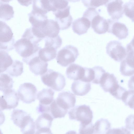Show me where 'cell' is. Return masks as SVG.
I'll return each mask as SVG.
<instances>
[{"instance_id": "cell-31", "label": "cell", "mask_w": 134, "mask_h": 134, "mask_svg": "<svg viewBox=\"0 0 134 134\" xmlns=\"http://www.w3.org/2000/svg\"><path fill=\"white\" fill-rule=\"evenodd\" d=\"M32 10L47 14L49 12L48 0H33Z\"/></svg>"}, {"instance_id": "cell-33", "label": "cell", "mask_w": 134, "mask_h": 134, "mask_svg": "<svg viewBox=\"0 0 134 134\" xmlns=\"http://www.w3.org/2000/svg\"><path fill=\"white\" fill-rule=\"evenodd\" d=\"M44 39V47H52L57 49L61 47L62 43V39L59 35L54 38L46 37Z\"/></svg>"}, {"instance_id": "cell-9", "label": "cell", "mask_w": 134, "mask_h": 134, "mask_svg": "<svg viewBox=\"0 0 134 134\" xmlns=\"http://www.w3.org/2000/svg\"><path fill=\"white\" fill-rule=\"evenodd\" d=\"M106 51L111 58L118 62L122 61L127 54L125 48L120 42L115 40L111 41L107 43Z\"/></svg>"}, {"instance_id": "cell-43", "label": "cell", "mask_w": 134, "mask_h": 134, "mask_svg": "<svg viewBox=\"0 0 134 134\" xmlns=\"http://www.w3.org/2000/svg\"><path fill=\"white\" fill-rule=\"evenodd\" d=\"M126 48L134 50V36L131 42L127 45Z\"/></svg>"}, {"instance_id": "cell-8", "label": "cell", "mask_w": 134, "mask_h": 134, "mask_svg": "<svg viewBox=\"0 0 134 134\" xmlns=\"http://www.w3.org/2000/svg\"><path fill=\"white\" fill-rule=\"evenodd\" d=\"M37 92V88L34 84L26 82L19 86L18 95L19 99L23 102L30 104L35 101Z\"/></svg>"}, {"instance_id": "cell-12", "label": "cell", "mask_w": 134, "mask_h": 134, "mask_svg": "<svg viewBox=\"0 0 134 134\" xmlns=\"http://www.w3.org/2000/svg\"><path fill=\"white\" fill-rule=\"evenodd\" d=\"M107 20L108 23V32L114 35L119 40L127 37L129 35V30L125 24L111 18Z\"/></svg>"}, {"instance_id": "cell-30", "label": "cell", "mask_w": 134, "mask_h": 134, "mask_svg": "<svg viewBox=\"0 0 134 134\" xmlns=\"http://www.w3.org/2000/svg\"><path fill=\"white\" fill-rule=\"evenodd\" d=\"M0 90L3 92L12 89L14 81L10 76L7 74L0 73Z\"/></svg>"}, {"instance_id": "cell-23", "label": "cell", "mask_w": 134, "mask_h": 134, "mask_svg": "<svg viewBox=\"0 0 134 134\" xmlns=\"http://www.w3.org/2000/svg\"><path fill=\"white\" fill-rule=\"evenodd\" d=\"M71 88L75 95L82 96L86 95L90 91L91 84L90 82L80 80H75L72 84Z\"/></svg>"}, {"instance_id": "cell-47", "label": "cell", "mask_w": 134, "mask_h": 134, "mask_svg": "<svg viewBox=\"0 0 134 134\" xmlns=\"http://www.w3.org/2000/svg\"><path fill=\"white\" fill-rule=\"evenodd\" d=\"M133 0V1H134V0Z\"/></svg>"}, {"instance_id": "cell-17", "label": "cell", "mask_w": 134, "mask_h": 134, "mask_svg": "<svg viewBox=\"0 0 134 134\" xmlns=\"http://www.w3.org/2000/svg\"><path fill=\"white\" fill-rule=\"evenodd\" d=\"M28 65L31 71L36 75H42L48 70V63L42 60L38 55L31 59Z\"/></svg>"}, {"instance_id": "cell-19", "label": "cell", "mask_w": 134, "mask_h": 134, "mask_svg": "<svg viewBox=\"0 0 134 134\" xmlns=\"http://www.w3.org/2000/svg\"><path fill=\"white\" fill-rule=\"evenodd\" d=\"M91 25V22L90 20L83 16L73 22L72 28L74 33L80 35L87 33Z\"/></svg>"}, {"instance_id": "cell-29", "label": "cell", "mask_w": 134, "mask_h": 134, "mask_svg": "<svg viewBox=\"0 0 134 134\" xmlns=\"http://www.w3.org/2000/svg\"><path fill=\"white\" fill-rule=\"evenodd\" d=\"M0 73L5 71L12 64L13 60L8 53L3 50H0Z\"/></svg>"}, {"instance_id": "cell-42", "label": "cell", "mask_w": 134, "mask_h": 134, "mask_svg": "<svg viewBox=\"0 0 134 134\" xmlns=\"http://www.w3.org/2000/svg\"><path fill=\"white\" fill-rule=\"evenodd\" d=\"M128 86L130 90L134 91V75L132 76L129 80Z\"/></svg>"}, {"instance_id": "cell-7", "label": "cell", "mask_w": 134, "mask_h": 134, "mask_svg": "<svg viewBox=\"0 0 134 134\" xmlns=\"http://www.w3.org/2000/svg\"><path fill=\"white\" fill-rule=\"evenodd\" d=\"M54 92L50 88L43 89L38 92L37 98L39 102L36 108L38 113H49L50 105L54 100Z\"/></svg>"}, {"instance_id": "cell-14", "label": "cell", "mask_w": 134, "mask_h": 134, "mask_svg": "<svg viewBox=\"0 0 134 134\" xmlns=\"http://www.w3.org/2000/svg\"><path fill=\"white\" fill-rule=\"evenodd\" d=\"M123 4L122 0H108L105 5L111 19L117 20L122 17L124 12Z\"/></svg>"}, {"instance_id": "cell-21", "label": "cell", "mask_w": 134, "mask_h": 134, "mask_svg": "<svg viewBox=\"0 0 134 134\" xmlns=\"http://www.w3.org/2000/svg\"><path fill=\"white\" fill-rule=\"evenodd\" d=\"M85 67L76 64H72L68 67L66 70L67 77L75 80H81L84 74Z\"/></svg>"}, {"instance_id": "cell-38", "label": "cell", "mask_w": 134, "mask_h": 134, "mask_svg": "<svg viewBox=\"0 0 134 134\" xmlns=\"http://www.w3.org/2000/svg\"><path fill=\"white\" fill-rule=\"evenodd\" d=\"M79 134L94 133V125L92 122L89 123H80L79 130Z\"/></svg>"}, {"instance_id": "cell-46", "label": "cell", "mask_w": 134, "mask_h": 134, "mask_svg": "<svg viewBox=\"0 0 134 134\" xmlns=\"http://www.w3.org/2000/svg\"><path fill=\"white\" fill-rule=\"evenodd\" d=\"M68 1L71 2H79L80 0H67Z\"/></svg>"}, {"instance_id": "cell-24", "label": "cell", "mask_w": 134, "mask_h": 134, "mask_svg": "<svg viewBox=\"0 0 134 134\" xmlns=\"http://www.w3.org/2000/svg\"><path fill=\"white\" fill-rule=\"evenodd\" d=\"M57 49L51 47H44L39 51L38 55L42 60L47 62L55 58L57 55Z\"/></svg>"}, {"instance_id": "cell-16", "label": "cell", "mask_w": 134, "mask_h": 134, "mask_svg": "<svg viewBox=\"0 0 134 134\" xmlns=\"http://www.w3.org/2000/svg\"><path fill=\"white\" fill-rule=\"evenodd\" d=\"M55 100L60 107L67 110L74 107L76 102L75 96L69 91L59 93Z\"/></svg>"}, {"instance_id": "cell-39", "label": "cell", "mask_w": 134, "mask_h": 134, "mask_svg": "<svg viewBox=\"0 0 134 134\" xmlns=\"http://www.w3.org/2000/svg\"><path fill=\"white\" fill-rule=\"evenodd\" d=\"M126 91L118 84L110 93L116 99H121L123 94Z\"/></svg>"}, {"instance_id": "cell-28", "label": "cell", "mask_w": 134, "mask_h": 134, "mask_svg": "<svg viewBox=\"0 0 134 134\" xmlns=\"http://www.w3.org/2000/svg\"><path fill=\"white\" fill-rule=\"evenodd\" d=\"M68 111L60 107L54 99L50 105L49 114L53 119L61 118L64 117Z\"/></svg>"}, {"instance_id": "cell-11", "label": "cell", "mask_w": 134, "mask_h": 134, "mask_svg": "<svg viewBox=\"0 0 134 134\" xmlns=\"http://www.w3.org/2000/svg\"><path fill=\"white\" fill-rule=\"evenodd\" d=\"M53 119L49 113H42L38 116L35 122V133L52 134L50 128Z\"/></svg>"}, {"instance_id": "cell-34", "label": "cell", "mask_w": 134, "mask_h": 134, "mask_svg": "<svg viewBox=\"0 0 134 134\" xmlns=\"http://www.w3.org/2000/svg\"><path fill=\"white\" fill-rule=\"evenodd\" d=\"M22 37L27 39L35 44H38L39 42L42 40L35 34L32 30L31 27L25 30Z\"/></svg>"}, {"instance_id": "cell-2", "label": "cell", "mask_w": 134, "mask_h": 134, "mask_svg": "<svg viewBox=\"0 0 134 134\" xmlns=\"http://www.w3.org/2000/svg\"><path fill=\"white\" fill-rule=\"evenodd\" d=\"M39 44L33 43L27 39L22 37L17 40L14 46L18 54L23 57V61L28 65L30 60L38 55V52L41 47Z\"/></svg>"}, {"instance_id": "cell-40", "label": "cell", "mask_w": 134, "mask_h": 134, "mask_svg": "<svg viewBox=\"0 0 134 134\" xmlns=\"http://www.w3.org/2000/svg\"><path fill=\"white\" fill-rule=\"evenodd\" d=\"M130 131L126 128L122 127L110 129L108 133H131Z\"/></svg>"}, {"instance_id": "cell-4", "label": "cell", "mask_w": 134, "mask_h": 134, "mask_svg": "<svg viewBox=\"0 0 134 134\" xmlns=\"http://www.w3.org/2000/svg\"><path fill=\"white\" fill-rule=\"evenodd\" d=\"M79 55L77 48L71 45H67L58 52L56 59L57 63L66 67L74 63Z\"/></svg>"}, {"instance_id": "cell-35", "label": "cell", "mask_w": 134, "mask_h": 134, "mask_svg": "<svg viewBox=\"0 0 134 134\" xmlns=\"http://www.w3.org/2000/svg\"><path fill=\"white\" fill-rule=\"evenodd\" d=\"M124 12L125 15L134 22V2L126 3L124 6Z\"/></svg>"}, {"instance_id": "cell-10", "label": "cell", "mask_w": 134, "mask_h": 134, "mask_svg": "<svg viewBox=\"0 0 134 134\" xmlns=\"http://www.w3.org/2000/svg\"><path fill=\"white\" fill-rule=\"evenodd\" d=\"M3 93V95L1 97V111L14 109L18 106L19 98L14 90L12 89Z\"/></svg>"}, {"instance_id": "cell-13", "label": "cell", "mask_w": 134, "mask_h": 134, "mask_svg": "<svg viewBox=\"0 0 134 134\" xmlns=\"http://www.w3.org/2000/svg\"><path fill=\"white\" fill-rule=\"evenodd\" d=\"M127 54L121 62L120 71L122 75L130 76L134 74V50L126 48Z\"/></svg>"}, {"instance_id": "cell-15", "label": "cell", "mask_w": 134, "mask_h": 134, "mask_svg": "<svg viewBox=\"0 0 134 134\" xmlns=\"http://www.w3.org/2000/svg\"><path fill=\"white\" fill-rule=\"evenodd\" d=\"M89 20L91 22L92 28L96 33L102 34L108 31V23L107 20L100 16L98 12L92 16Z\"/></svg>"}, {"instance_id": "cell-18", "label": "cell", "mask_w": 134, "mask_h": 134, "mask_svg": "<svg viewBox=\"0 0 134 134\" xmlns=\"http://www.w3.org/2000/svg\"><path fill=\"white\" fill-rule=\"evenodd\" d=\"M38 29L46 37L54 38L59 35L60 29L57 22L51 19H48L45 23Z\"/></svg>"}, {"instance_id": "cell-32", "label": "cell", "mask_w": 134, "mask_h": 134, "mask_svg": "<svg viewBox=\"0 0 134 134\" xmlns=\"http://www.w3.org/2000/svg\"><path fill=\"white\" fill-rule=\"evenodd\" d=\"M50 11L54 12L57 10L66 8L68 6L67 0H49Z\"/></svg>"}, {"instance_id": "cell-1", "label": "cell", "mask_w": 134, "mask_h": 134, "mask_svg": "<svg viewBox=\"0 0 134 134\" xmlns=\"http://www.w3.org/2000/svg\"><path fill=\"white\" fill-rule=\"evenodd\" d=\"M11 119L14 124L20 128L23 133H35V126L34 119L25 111L18 109H14L12 113Z\"/></svg>"}, {"instance_id": "cell-27", "label": "cell", "mask_w": 134, "mask_h": 134, "mask_svg": "<svg viewBox=\"0 0 134 134\" xmlns=\"http://www.w3.org/2000/svg\"><path fill=\"white\" fill-rule=\"evenodd\" d=\"M5 72L12 76H20L23 72V63L18 60H13L12 64L7 69Z\"/></svg>"}, {"instance_id": "cell-25", "label": "cell", "mask_w": 134, "mask_h": 134, "mask_svg": "<svg viewBox=\"0 0 134 134\" xmlns=\"http://www.w3.org/2000/svg\"><path fill=\"white\" fill-rule=\"evenodd\" d=\"M94 125V133L95 134H108L111 126L108 120L103 118L97 121Z\"/></svg>"}, {"instance_id": "cell-3", "label": "cell", "mask_w": 134, "mask_h": 134, "mask_svg": "<svg viewBox=\"0 0 134 134\" xmlns=\"http://www.w3.org/2000/svg\"><path fill=\"white\" fill-rule=\"evenodd\" d=\"M41 80L45 85L56 91H61L66 85L64 76L60 73L50 69L41 75Z\"/></svg>"}, {"instance_id": "cell-22", "label": "cell", "mask_w": 134, "mask_h": 134, "mask_svg": "<svg viewBox=\"0 0 134 134\" xmlns=\"http://www.w3.org/2000/svg\"><path fill=\"white\" fill-rule=\"evenodd\" d=\"M28 15L32 27L36 28H41L48 20L47 14L33 10Z\"/></svg>"}, {"instance_id": "cell-45", "label": "cell", "mask_w": 134, "mask_h": 134, "mask_svg": "<svg viewBox=\"0 0 134 134\" xmlns=\"http://www.w3.org/2000/svg\"><path fill=\"white\" fill-rule=\"evenodd\" d=\"M12 0H0V2L4 3H8Z\"/></svg>"}, {"instance_id": "cell-37", "label": "cell", "mask_w": 134, "mask_h": 134, "mask_svg": "<svg viewBox=\"0 0 134 134\" xmlns=\"http://www.w3.org/2000/svg\"><path fill=\"white\" fill-rule=\"evenodd\" d=\"M92 68L94 71V77L92 82L99 84L102 76L106 71L102 67L100 66H96Z\"/></svg>"}, {"instance_id": "cell-6", "label": "cell", "mask_w": 134, "mask_h": 134, "mask_svg": "<svg viewBox=\"0 0 134 134\" xmlns=\"http://www.w3.org/2000/svg\"><path fill=\"white\" fill-rule=\"evenodd\" d=\"M15 39L10 28L5 22L0 21V50L8 52L14 48Z\"/></svg>"}, {"instance_id": "cell-41", "label": "cell", "mask_w": 134, "mask_h": 134, "mask_svg": "<svg viewBox=\"0 0 134 134\" xmlns=\"http://www.w3.org/2000/svg\"><path fill=\"white\" fill-rule=\"evenodd\" d=\"M20 5L27 7L32 4V0H17Z\"/></svg>"}, {"instance_id": "cell-5", "label": "cell", "mask_w": 134, "mask_h": 134, "mask_svg": "<svg viewBox=\"0 0 134 134\" xmlns=\"http://www.w3.org/2000/svg\"><path fill=\"white\" fill-rule=\"evenodd\" d=\"M68 114L70 119L80 121L82 123L91 122L93 118L90 107L85 104L76 106L69 111Z\"/></svg>"}, {"instance_id": "cell-26", "label": "cell", "mask_w": 134, "mask_h": 134, "mask_svg": "<svg viewBox=\"0 0 134 134\" xmlns=\"http://www.w3.org/2000/svg\"><path fill=\"white\" fill-rule=\"evenodd\" d=\"M0 19L8 21L14 17V11L13 7L9 4L0 2Z\"/></svg>"}, {"instance_id": "cell-20", "label": "cell", "mask_w": 134, "mask_h": 134, "mask_svg": "<svg viewBox=\"0 0 134 134\" xmlns=\"http://www.w3.org/2000/svg\"><path fill=\"white\" fill-rule=\"evenodd\" d=\"M99 84L105 92L109 93L118 83L113 74L105 72L102 76Z\"/></svg>"}, {"instance_id": "cell-36", "label": "cell", "mask_w": 134, "mask_h": 134, "mask_svg": "<svg viewBox=\"0 0 134 134\" xmlns=\"http://www.w3.org/2000/svg\"><path fill=\"white\" fill-rule=\"evenodd\" d=\"M108 0H82L84 5L87 8H96L100 6L105 5Z\"/></svg>"}, {"instance_id": "cell-44", "label": "cell", "mask_w": 134, "mask_h": 134, "mask_svg": "<svg viewBox=\"0 0 134 134\" xmlns=\"http://www.w3.org/2000/svg\"><path fill=\"white\" fill-rule=\"evenodd\" d=\"M131 108L134 110V96L128 103L127 105Z\"/></svg>"}]
</instances>
